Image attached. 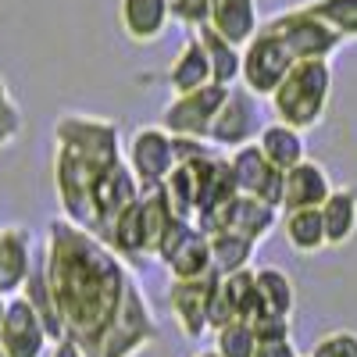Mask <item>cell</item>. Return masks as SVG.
<instances>
[{"instance_id":"obj_18","label":"cell","mask_w":357,"mask_h":357,"mask_svg":"<svg viewBox=\"0 0 357 357\" xmlns=\"http://www.w3.org/2000/svg\"><path fill=\"white\" fill-rule=\"evenodd\" d=\"M321 225H325V247H347L357 236V190L340 186L321 200Z\"/></svg>"},{"instance_id":"obj_10","label":"cell","mask_w":357,"mask_h":357,"mask_svg":"<svg viewBox=\"0 0 357 357\" xmlns=\"http://www.w3.org/2000/svg\"><path fill=\"white\" fill-rule=\"evenodd\" d=\"M50 333L40 318V311L25 296H8L4 321H0V350L4 357H43L50 347Z\"/></svg>"},{"instance_id":"obj_26","label":"cell","mask_w":357,"mask_h":357,"mask_svg":"<svg viewBox=\"0 0 357 357\" xmlns=\"http://www.w3.org/2000/svg\"><path fill=\"white\" fill-rule=\"evenodd\" d=\"M311 15H318L325 25H333L336 33L347 40H357V0H311L304 4Z\"/></svg>"},{"instance_id":"obj_14","label":"cell","mask_w":357,"mask_h":357,"mask_svg":"<svg viewBox=\"0 0 357 357\" xmlns=\"http://www.w3.org/2000/svg\"><path fill=\"white\" fill-rule=\"evenodd\" d=\"M275 222H282L279 207L264 204V200H257V197H247V193H236V197L229 200V207L218 215L215 229H232V232L247 236V240L261 243L264 236L275 229ZM215 229H211V232H215Z\"/></svg>"},{"instance_id":"obj_7","label":"cell","mask_w":357,"mask_h":357,"mask_svg":"<svg viewBox=\"0 0 357 357\" xmlns=\"http://www.w3.org/2000/svg\"><path fill=\"white\" fill-rule=\"evenodd\" d=\"M158 257L172 272V279H204V275L215 272L211 268V240H207V232L193 222H175L165 232Z\"/></svg>"},{"instance_id":"obj_3","label":"cell","mask_w":357,"mask_h":357,"mask_svg":"<svg viewBox=\"0 0 357 357\" xmlns=\"http://www.w3.org/2000/svg\"><path fill=\"white\" fill-rule=\"evenodd\" d=\"M333 97V65L329 61H293L286 79L275 86V93L268 97L275 118L293 129H314Z\"/></svg>"},{"instance_id":"obj_33","label":"cell","mask_w":357,"mask_h":357,"mask_svg":"<svg viewBox=\"0 0 357 357\" xmlns=\"http://www.w3.org/2000/svg\"><path fill=\"white\" fill-rule=\"evenodd\" d=\"M254 357H301L293 347V340H257Z\"/></svg>"},{"instance_id":"obj_1","label":"cell","mask_w":357,"mask_h":357,"mask_svg":"<svg viewBox=\"0 0 357 357\" xmlns=\"http://www.w3.org/2000/svg\"><path fill=\"white\" fill-rule=\"evenodd\" d=\"M40 254L61 336L86 357H104L114 333L126 325H154L143 289L129 279L118 254L89 229L54 218Z\"/></svg>"},{"instance_id":"obj_31","label":"cell","mask_w":357,"mask_h":357,"mask_svg":"<svg viewBox=\"0 0 357 357\" xmlns=\"http://www.w3.org/2000/svg\"><path fill=\"white\" fill-rule=\"evenodd\" d=\"M250 329H254L257 340H289V318L261 314L257 321H250Z\"/></svg>"},{"instance_id":"obj_23","label":"cell","mask_w":357,"mask_h":357,"mask_svg":"<svg viewBox=\"0 0 357 357\" xmlns=\"http://www.w3.org/2000/svg\"><path fill=\"white\" fill-rule=\"evenodd\" d=\"M254 289H257V301L264 314H275V318H289L296 307V289L289 282V275L282 268H257L254 272Z\"/></svg>"},{"instance_id":"obj_12","label":"cell","mask_w":357,"mask_h":357,"mask_svg":"<svg viewBox=\"0 0 357 357\" xmlns=\"http://www.w3.org/2000/svg\"><path fill=\"white\" fill-rule=\"evenodd\" d=\"M215 275H218V272L204 275V279H172V289H168V311H172V318L178 321L183 336H190V340H200L204 333H211L207 304H211Z\"/></svg>"},{"instance_id":"obj_20","label":"cell","mask_w":357,"mask_h":357,"mask_svg":"<svg viewBox=\"0 0 357 357\" xmlns=\"http://www.w3.org/2000/svg\"><path fill=\"white\" fill-rule=\"evenodd\" d=\"M168 82L175 93H193V89L211 82V61H207V50L204 43L197 40V33L183 43V50L175 54L172 61V72H168Z\"/></svg>"},{"instance_id":"obj_15","label":"cell","mask_w":357,"mask_h":357,"mask_svg":"<svg viewBox=\"0 0 357 357\" xmlns=\"http://www.w3.org/2000/svg\"><path fill=\"white\" fill-rule=\"evenodd\" d=\"M172 22V0H118V25L132 43H154Z\"/></svg>"},{"instance_id":"obj_16","label":"cell","mask_w":357,"mask_h":357,"mask_svg":"<svg viewBox=\"0 0 357 357\" xmlns=\"http://www.w3.org/2000/svg\"><path fill=\"white\" fill-rule=\"evenodd\" d=\"M207 25H211L218 36H225L229 43L247 47L261 29L257 0H211V4H207Z\"/></svg>"},{"instance_id":"obj_6","label":"cell","mask_w":357,"mask_h":357,"mask_svg":"<svg viewBox=\"0 0 357 357\" xmlns=\"http://www.w3.org/2000/svg\"><path fill=\"white\" fill-rule=\"evenodd\" d=\"M232 86H218V82H207L193 93H175V100L165 107L161 114V126L172 132V136H197V139H207L211 136V126L229 97Z\"/></svg>"},{"instance_id":"obj_37","label":"cell","mask_w":357,"mask_h":357,"mask_svg":"<svg viewBox=\"0 0 357 357\" xmlns=\"http://www.w3.org/2000/svg\"><path fill=\"white\" fill-rule=\"evenodd\" d=\"M197 357H218V350H200Z\"/></svg>"},{"instance_id":"obj_17","label":"cell","mask_w":357,"mask_h":357,"mask_svg":"<svg viewBox=\"0 0 357 357\" xmlns=\"http://www.w3.org/2000/svg\"><path fill=\"white\" fill-rule=\"evenodd\" d=\"M333 193V183L321 165L301 161L289 172H282V211H296V207H321V200Z\"/></svg>"},{"instance_id":"obj_32","label":"cell","mask_w":357,"mask_h":357,"mask_svg":"<svg viewBox=\"0 0 357 357\" xmlns=\"http://www.w3.org/2000/svg\"><path fill=\"white\" fill-rule=\"evenodd\" d=\"M18 132H22V111H18V104L11 100L4 111H0V151H4L8 143H15Z\"/></svg>"},{"instance_id":"obj_9","label":"cell","mask_w":357,"mask_h":357,"mask_svg":"<svg viewBox=\"0 0 357 357\" xmlns=\"http://www.w3.org/2000/svg\"><path fill=\"white\" fill-rule=\"evenodd\" d=\"M126 161L136 175L139 190L146 186H161L172 175V168L178 165L175 158V139L165 126H143L132 132L129 146H126Z\"/></svg>"},{"instance_id":"obj_11","label":"cell","mask_w":357,"mask_h":357,"mask_svg":"<svg viewBox=\"0 0 357 357\" xmlns=\"http://www.w3.org/2000/svg\"><path fill=\"white\" fill-rule=\"evenodd\" d=\"M229 168H232V178H236V190L240 193L257 197V200H264V204H272V207L282 211V172L261 154L257 143L229 151Z\"/></svg>"},{"instance_id":"obj_24","label":"cell","mask_w":357,"mask_h":357,"mask_svg":"<svg viewBox=\"0 0 357 357\" xmlns=\"http://www.w3.org/2000/svg\"><path fill=\"white\" fill-rule=\"evenodd\" d=\"M282 232L286 243L296 254H318L325 250V225L318 207H296V211H282Z\"/></svg>"},{"instance_id":"obj_35","label":"cell","mask_w":357,"mask_h":357,"mask_svg":"<svg viewBox=\"0 0 357 357\" xmlns=\"http://www.w3.org/2000/svg\"><path fill=\"white\" fill-rule=\"evenodd\" d=\"M11 104V93H8V82H4V75H0V111H4Z\"/></svg>"},{"instance_id":"obj_28","label":"cell","mask_w":357,"mask_h":357,"mask_svg":"<svg viewBox=\"0 0 357 357\" xmlns=\"http://www.w3.org/2000/svg\"><path fill=\"white\" fill-rule=\"evenodd\" d=\"M154 340H158L154 325H126V329L114 333V340L107 343L104 357H136L139 350H146Z\"/></svg>"},{"instance_id":"obj_13","label":"cell","mask_w":357,"mask_h":357,"mask_svg":"<svg viewBox=\"0 0 357 357\" xmlns=\"http://www.w3.org/2000/svg\"><path fill=\"white\" fill-rule=\"evenodd\" d=\"M40 250L25 225L0 229V296H18L25 279L33 275Z\"/></svg>"},{"instance_id":"obj_4","label":"cell","mask_w":357,"mask_h":357,"mask_svg":"<svg viewBox=\"0 0 357 357\" xmlns=\"http://www.w3.org/2000/svg\"><path fill=\"white\" fill-rule=\"evenodd\" d=\"M261 29H268L272 36H279L296 61H329V57L343 47V36L333 25H325L318 15H311L307 8H293L275 15L272 22H264Z\"/></svg>"},{"instance_id":"obj_34","label":"cell","mask_w":357,"mask_h":357,"mask_svg":"<svg viewBox=\"0 0 357 357\" xmlns=\"http://www.w3.org/2000/svg\"><path fill=\"white\" fill-rule=\"evenodd\" d=\"M50 357H86V354H82V350H79V347H75V343H72L68 336H61V340H57V343H54V350H50Z\"/></svg>"},{"instance_id":"obj_22","label":"cell","mask_w":357,"mask_h":357,"mask_svg":"<svg viewBox=\"0 0 357 357\" xmlns=\"http://www.w3.org/2000/svg\"><path fill=\"white\" fill-rule=\"evenodd\" d=\"M207 240H211V268L218 275H232V272L250 268L254 250H257L254 240H247V236L232 232V229H215V232H207Z\"/></svg>"},{"instance_id":"obj_21","label":"cell","mask_w":357,"mask_h":357,"mask_svg":"<svg viewBox=\"0 0 357 357\" xmlns=\"http://www.w3.org/2000/svg\"><path fill=\"white\" fill-rule=\"evenodd\" d=\"M193 33H197V40L207 50V61H211V82H218V86H236L240 82L243 47H236L225 36H218L211 25H200V29H193Z\"/></svg>"},{"instance_id":"obj_5","label":"cell","mask_w":357,"mask_h":357,"mask_svg":"<svg viewBox=\"0 0 357 357\" xmlns=\"http://www.w3.org/2000/svg\"><path fill=\"white\" fill-rule=\"evenodd\" d=\"M296 57L289 54V47L272 36L268 29H257V36L243 47V68H240V86L250 89L254 97L268 100L275 93V86L286 79V72L293 68Z\"/></svg>"},{"instance_id":"obj_36","label":"cell","mask_w":357,"mask_h":357,"mask_svg":"<svg viewBox=\"0 0 357 357\" xmlns=\"http://www.w3.org/2000/svg\"><path fill=\"white\" fill-rule=\"evenodd\" d=\"M4 307H8V296H0V321H4Z\"/></svg>"},{"instance_id":"obj_19","label":"cell","mask_w":357,"mask_h":357,"mask_svg":"<svg viewBox=\"0 0 357 357\" xmlns=\"http://www.w3.org/2000/svg\"><path fill=\"white\" fill-rule=\"evenodd\" d=\"M257 146H261V154L272 161L279 172H289L293 165H301L307 158V143H304V132L301 129H293L286 122H268L257 136Z\"/></svg>"},{"instance_id":"obj_30","label":"cell","mask_w":357,"mask_h":357,"mask_svg":"<svg viewBox=\"0 0 357 357\" xmlns=\"http://www.w3.org/2000/svg\"><path fill=\"white\" fill-rule=\"evenodd\" d=\"M207 4L211 0H172V18L183 22L186 29H200L207 25Z\"/></svg>"},{"instance_id":"obj_2","label":"cell","mask_w":357,"mask_h":357,"mask_svg":"<svg viewBox=\"0 0 357 357\" xmlns=\"http://www.w3.org/2000/svg\"><path fill=\"white\" fill-rule=\"evenodd\" d=\"M122 132L107 118L93 114H61L54 126V190L68 222L93 232L89 193L97 178L122 161Z\"/></svg>"},{"instance_id":"obj_27","label":"cell","mask_w":357,"mask_h":357,"mask_svg":"<svg viewBox=\"0 0 357 357\" xmlns=\"http://www.w3.org/2000/svg\"><path fill=\"white\" fill-rule=\"evenodd\" d=\"M215 350L218 357H254L257 336L250 329V321H229L215 329Z\"/></svg>"},{"instance_id":"obj_25","label":"cell","mask_w":357,"mask_h":357,"mask_svg":"<svg viewBox=\"0 0 357 357\" xmlns=\"http://www.w3.org/2000/svg\"><path fill=\"white\" fill-rule=\"evenodd\" d=\"M222 293H225L232 314L240 321H257L264 314L261 301H257V289H254V272H250V268L232 272V275H222Z\"/></svg>"},{"instance_id":"obj_8","label":"cell","mask_w":357,"mask_h":357,"mask_svg":"<svg viewBox=\"0 0 357 357\" xmlns=\"http://www.w3.org/2000/svg\"><path fill=\"white\" fill-rule=\"evenodd\" d=\"M261 97H254L250 89H243L240 82H236L229 89V97L215 118L211 126V139L218 151H236V146H247V143H257L264 122H261Z\"/></svg>"},{"instance_id":"obj_29","label":"cell","mask_w":357,"mask_h":357,"mask_svg":"<svg viewBox=\"0 0 357 357\" xmlns=\"http://www.w3.org/2000/svg\"><path fill=\"white\" fill-rule=\"evenodd\" d=\"M311 357H357V333L336 329L329 336H321L311 350Z\"/></svg>"}]
</instances>
